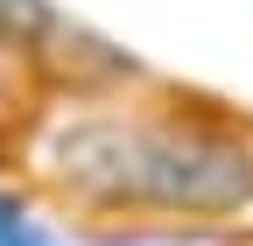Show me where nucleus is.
I'll return each mask as SVG.
<instances>
[{"instance_id": "nucleus-1", "label": "nucleus", "mask_w": 253, "mask_h": 246, "mask_svg": "<svg viewBox=\"0 0 253 246\" xmlns=\"http://www.w3.org/2000/svg\"><path fill=\"white\" fill-rule=\"evenodd\" d=\"M36 176L91 218H232L253 204V134L211 106L71 113L36 148Z\"/></svg>"}, {"instance_id": "nucleus-2", "label": "nucleus", "mask_w": 253, "mask_h": 246, "mask_svg": "<svg viewBox=\"0 0 253 246\" xmlns=\"http://www.w3.org/2000/svg\"><path fill=\"white\" fill-rule=\"evenodd\" d=\"M42 64V78L49 84H71L78 99H99V91H113V84H126V78H141V64L126 49H113V42H99L91 28H78V21H49L42 28V42L28 49Z\"/></svg>"}, {"instance_id": "nucleus-3", "label": "nucleus", "mask_w": 253, "mask_h": 246, "mask_svg": "<svg viewBox=\"0 0 253 246\" xmlns=\"http://www.w3.org/2000/svg\"><path fill=\"white\" fill-rule=\"evenodd\" d=\"M56 14L42 7V0H0V49L7 56H28L42 42V28H49Z\"/></svg>"}, {"instance_id": "nucleus-4", "label": "nucleus", "mask_w": 253, "mask_h": 246, "mask_svg": "<svg viewBox=\"0 0 253 246\" xmlns=\"http://www.w3.org/2000/svg\"><path fill=\"white\" fill-rule=\"evenodd\" d=\"M14 239H28V218H21L14 197H0V246H14Z\"/></svg>"}, {"instance_id": "nucleus-5", "label": "nucleus", "mask_w": 253, "mask_h": 246, "mask_svg": "<svg viewBox=\"0 0 253 246\" xmlns=\"http://www.w3.org/2000/svg\"><path fill=\"white\" fill-rule=\"evenodd\" d=\"M14 246H42V239H36V232H28V239H14Z\"/></svg>"}]
</instances>
